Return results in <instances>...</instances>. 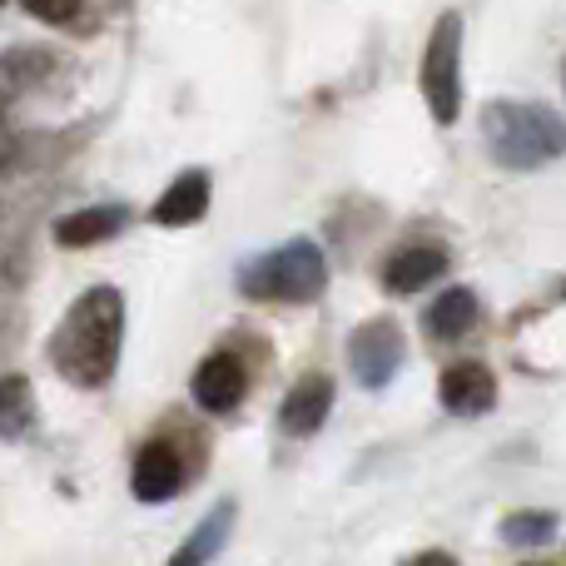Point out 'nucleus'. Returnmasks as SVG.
Segmentation results:
<instances>
[{"label": "nucleus", "mask_w": 566, "mask_h": 566, "mask_svg": "<svg viewBox=\"0 0 566 566\" xmlns=\"http://www.w3.org/2000/svg\"><path fill=\"white\" fill-rule=\"evenodd\" d=\"M119 333H125V303L115 289H90L75 298L65 323L50 338V363L65 373L75 388L109 382L119 363Z\"/></svg>", "instance_id": "obj_1"}, {"label": "nucleus", "mask_w": 566, "mask_h": 566, "mask_svg": "<svg viewBox=\"0 0 566 566\" xmlns=\"http://www.w3.org/2000/svg\"><path fill=\"white\" fill-rule=\"evenodd\" d=\"M482 129H488L492 159L507 165V169L542 165V159H552L557 155V145H562L557 115L542 109V105H492L488 119H482Z\"/></svg>", "instance_id": "obj_2"}, {"label": "nucleus", "mask_w": 566, "mask_h": 566, "mask_svg": "<svg viewBox=\"0 0 566 566\" xmlns=\"http://www.w3.org/2000/svg\"><path fill=\"white\" fill-rule=\"evenodd\" d=\"M328 283V264H323V249L313 239H293V244L264 254L259 264L244 269L239 289L249 298H283V303H308L323 293Z\"/></svg>", "instance_id": "obj_3"}, {"label": "nucleus", "mask_w": 566, "mask_h": 566, "mask_svg": "<svg viewBox=\"0 0 566 566\" xmlns=\"http://www.w3.org/2000/svg\"><path fill=\"white\" fill-rule=\"evenodd\" d=\"M422 95L438 125H452L462 109V15H438L422 55Z\"/></svg>", "instance_id": "obj_4"}, {"label": "nucleus", "mask_w": 566, "mask_h": 566, "mask_svg": "<svg viewBox=\"0 0 566 566\" xmlns=\"http://www.w3.org/2000/svg\"><path fill=\"white\" fill-rule=\"evenodd\" d=\"M348 358H353V373H358L368 388H382L392 373L402 368V333L392 318H373L353 333L348 343Z\"/></svg>", "instance_id": "obj_5"}, {"label": "nucleus", "mask_w": 566, "mask_h": 566, "mask_svg": "<svg viewBox=\"0 0 566 566\" xmlns=\"http://www.w3.org/2000/svg\"><path fill=\"white\" fill-rule=\"evenodd\" d=\"M438 398L448 412H462V418H478L497 402V378L482 363H452L438 382Z\"/></svg>", "instance_id": "obj_6"}, {"label": "nucleus", "mask_w": 566, "mask_h": 566, "mask_svg": "<svg viewBox=\"0 0 566 566\" xmlns=\"http://www.w3.org/2000/svg\"><path fill=\"white\" fill-rule=\"evenodd\" d=\"M333 408V378H323V373H308V378L293 382V392L283 398L279 408V422L289 438H313V432L323 428V418H328Z\"/></svg>", "instance_id": "obj_7"}, {"label": "nucleus", "mask_w": 566, "mask_h": 566, "mask_svg": "<svg viewBox=\"0 0 566 566\" xmlns=\"http://www.w3.org/2000/svg\"><path fill=\"white\" fill-rule=\"evenodd\" d=\"M244 388H249V378H244V363H239L234 353H214V358H205L199 373H195V402L205 412L239 408Z\"/></svg>", "instance_id": "obj_8"}, {"label": "nucleus", "mask_w": 566, "mask_h": 566, "mask_svg": "<svg viewBox=\"0 0 566 566\" xmlns=\"http://www.w3.org/2000/svg\"><path fill=\"white\" fill-rule=\"evenodd\" d=\"M185 488V472H179V452L169 442H145L135 458V497L139 502H169Z\"/></svg>", "instance_id": "obj_9"}, {"label": "nucleus", "mask_w": 566, "mask_h": 566, "mask_svg": "<svg viewBox=\"0 0 566 566\" xmlns=\"http://www.w3.org/2000/svg\"><path fill=\"white\" fill-rule=\"evenodd\" d=\"M442 269H448L442 249H402V254L388 259L382 283H388V293H418V289H428L432 279H442Z\"/></svg>", "instance_id": "obj_10"}, {"label": "nucleus", "mask_w": 566, "mask_h": 566, "mask_svg": "<svg viewBox=\"0 0 566 566\" xmlns=\"http://www.w3.org/2000/svg\"><path fill=\"white\" fill-rule=\"evenodd\" d=\"M205 209H209V179L205 175H185V179H175V185L159 195L155 224H165V229L195 224V219H205Z\"/></svg>", "instance_id": "obj_11"}, {"label": "nucleus", "mask_w": 566, "mask_h": 566, "mask_svg": "<svg viewBox=\"0 0 566 566\" xmlns=\"http://www.w3.org/2000/svg\"><path fill=\"white\" fill-rule=\"evenodd\" d=\"M229 532H234V502H219V507L185 537V547L175 552V562H169V566H205V562H214L219 547L229 542Z\"/></svg>", "instance_id": "obj_12"}, {"label": "nucleus", "mask_w": 566, "mask_h": 566, "mask_svg": "<svg viewBox=\"0 0 566 566\" xmlns=\"http://www.w3.org/2000/svg\"><path fill=\"white\" fill-rule=\"evenodd\" d=\"M472 323H478V298H472V289H448L428 308V333L432 338H462Z\"/></svg>", "instance_id": "obj_13"}, {"label": "nucleus", "mask_w": 566, "mask_h": 566, "mask_svg": "<svg viewBox=\"0 0 566 566\" xmlns=\"http://www.w3.org/2000/svg\"><path fill=\"white\" fill-rule=\"evenodd\" d=\"M35 428V392L20 373L0 378V438H25Z\"/></svg>", "instance_id": "obj_14"}, {"label": "nucleus", "mask_w": 566, "mask_h": 566, "mask_svg": "<svg viewBox=\"0 0 566 566\" xmlns=\"http://www.w3.org/2000/svg\"><path fill=\"white\" fill-rule=\"evenodd\" d=\"M119 224H125V214H119V209H80V214L60 219L55 239L65 249H85V244H99V239H109Z\"/></svg>", "instance_id": "obj_15"}, {"label": "nucleus", "mask_w": 566, "mask_h": 566, "mask_svg": "<svg viewBox=\"0 0 566 566\" xmlns=\"http://www.w3.org/2000/svg\"><path fill=\"white\" fill-rule=\"evenodd\" d=\"M552 532V517H542V512H517V517L502 522V537L507 542H542Z\"/></svg>", "instance_id": "obj_16"}, {"label": "nucleus", "mask_w": 566, "mask_h": 566, "mask_svg": "<svg viewBox=\"0 0 566 566\" xmlns=\"http://www.w3.org/2000/svg\"><path fill=\"white\" fill-rule=\"evenodd\" d=\"M20 6H25L30 15L50 20V25H65V20L80 10V0H20Z\"/></svg>", "instance_id": "obj_17"}, {"label": "nucleus", "mask_w": 566, "mask_h": 566, "mask_svg": "<svg viewBox=\"0 0 566 566\" xmlns=\"http://www.w3.org/2000/svg\"><path fill=\"white\" fill-rule=\"evenodd\" d=\"M408 566H458V557H448V552H422V557H412Z\"/></svg>", "instance_id": "obj_18"}]
</instances>
